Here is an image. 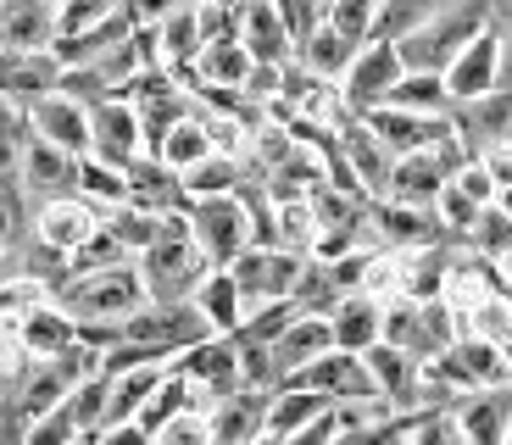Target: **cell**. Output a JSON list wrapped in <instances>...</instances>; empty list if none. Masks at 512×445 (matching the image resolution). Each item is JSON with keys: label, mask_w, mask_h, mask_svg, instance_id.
<instances>
[{"label": "cell", "mask_w": 512, "mask_h": 445, "mask_svg": "<svg viewBox=\"0 0 512 445\" xmlns=\"http://www.w3.org/2000/svg\"><path fill=\"white\" fill-rule=\"evenodd\" d=\"M201 256L195 251V234L184 217H167V229L156 234V245H145V290H151V301H190L195 290H201Z\"/></svg>", "instance_id": "6da1fadb"}, {"label": "cell", "mask_w": 512, "mask_h": 445, "mask_svg": "<svg viewBox=\"0 0 512 445\" xmlns=\"http://www.w3.org/2000/svg\"><path fill=\"white\" fill-rule=\"evenodd\" d=\"M145 295V279L140 273H128L123 262L112 267H90V273H78V279L62 284V306L73 318H128Z\"/></svg>", "instance_id": "7a4b0ae2"}, {"label": "cell", "mask_w": 512, "mask_h": 445, "mask_svg": "<svg viewBox=\"0 0 512 445\" xmlns=\"http://www.w3.org/2000/svg\"><path fill=\"white\" fill-rule=\"evenodd\" d=\"M190 234H195V245L206 251V262H223L229 267L234 256L251 245V217H245V206H240V195H195V206H190Z\"/></svg>", "instance_id": "3957f363"}, {"label": "cell", "mask_w": 512, "mask_h": 445, "mask_svg": "<svg viewBox=\"0 0 512 445\" xmlns=\"http://www.w3.org/2000/svg\"><path fill=\"white\" fill-rule=\"evenodd\" d=\"M229 273L240 284V301H279L301 279V256L284 251V245H245L229 262Z\"/></svg>", "instance_id": "277c9868"}, {"label": "cell", "mask_w": 512, "mask_h": 445, "mask_svg": "<svg viewBox=\"0 0 512 445\" xmlns=\"http://www.w3.org/2000/svg\"><path fill=\"white\" fill-rule=\"evenodd\" d=\"M368 128L379 134L384 145L396 156H407V151H429L435 140H446L451 134V117L446 112H407V106H368Z\"/></svg>", "instance_id": "5b68a950"}, {"label": "cell", "mask_w": 512, "mask_h": 445, "mask_svg": "<svg viewBox=\"0 0 512 445\" xmlns=\"http://www.w3.org/2000/svg\"><path fill=\"white\" fill-rule=\"evenodd\" d=\"M346 106L351 112H368V106H379L384 95H390V84L401 78V51L396 39H373V45H362L357 56H351L346 67Z\"/></svg>", "instance_id": "8992f818"}, {"label": "cell", "mask_w": 512, "mask_h": 445, "mask_svg": "<svg viewBox=\"0 0 512 445\" xmlns=\"http://www.w3.org/2000/svg\"><path fill=\"white\" fill-rule=\"evenodd\" d=\"M56 34H62V17L51 0H0V45L6 51H39V45H56Z\"/></svg>", "instance_id": "52a82bcc"}, {"label": "cell", "mask_w": 512, "mask_h": 445, "mask_svg": "<svg viewBox=\"0 0 512 445\" xmlns=\"http://www.w3.org/2000/svg\"><path fill=\"white\" fill-rule=\"evenodd\" d=\"M451 412H457V429L468 434V440H507V423H512V384H479V390H468L462 401H451Z\"/></svg>", "instance_id": "ba28073f"}, {"label": "cell", "mask_w": 512, "mask_h": 445, "mask_svg": "<svg viewBox=\"0 0 512 445\" xmlns=\"http://www.w3.org/2000/svg\"><path fill=\"white\" fill-rule=\"evenodd\" d=\"M62 84V62L56 51H0V95L12 101H39Z\"/></svg>", "instance_id": "9c48e42d"}, {"label": "cell", "mask_w": 512, "mask_h": 445, "mask_svg": "<svg viewBox=\"0 0 512 445\" xmlns=\"http://www.w3.org/2000/svg\"><path fill=\"white\" fill-rule=\"evenodd\" d=\"M340 145H346V162H351V173H357L362 190H390V173H396V162H390V145L373 134L362 112L340 123Z\"/></svg>", "instance_id": "30bf717a"}, {"label": "cell", "mask_w": 512, "mask_h": 445, "mask_svg": "<svg viewBox=\"0 0 512 445\" xmlns=\"http://www.w3.org/2000/svg\"><path fill=\"white\" fill-rule=\"evenodd\" d=\"M123 178H128V201L134 206H151V212H184L190 206V190H184V178H179V167H167L162 156L156 162H134L123 167Z\"/></svg>", "instance_id": "8fae6325"}, {"label": "cell", "mask_w": 512, "mask_h": 445, "mask_svg": "<svg viewBox=\"0 0 512 445\" xmlns=\"http://www.w3.org/2000/svg\"><path fill=\"white\" fill-rule=\"evenodd\" d=\"M496 67H501V39L485 28V34L468 39V45L457 51V62L446 67L451 101H468V95H485V89H496Z\"/></svg>", "instance_id": "7c38bea8"}, {"label": "cell", "mask_w": 512, "mask_h": 445, "mask_svg": "<svg viewBox=\"0 0 512 445\" xmlns=\"http://www.w3.org/2000/svg\"><path fill=\"white\" fill-rule=\"evenodd\" d=\"M90 145H95L101 162L128 167L134 162V145H140V112L123 106V101H101L90 112Z\"/></svg>", "instance_id": "4fadbf2b"}, {"label": "cell", "mask_w": 512, "mask_h": 445, "mask_svg": "<svg viewBox=\"0 0 512 445\" xmlns=\"http://www.w3.org/2000/svg\"><path fill=\"white\" fill-rule=\"evenodd\" d=\"M240 45L256 62H290V28L273 0H240Z\"/></svg>", "instance_id": "5bb4252c"}, {"label": "cell", "mask_w": 512, "mask_h": 445, "mask_svg": "<svg viewBox=\"0 0 512 445\" xmlns=\"http://www.w3.org/2000/svg\"><path fill=\"white\" fill-rule=\"evenodd\" d=\"M206 434L212 440H256V434H268V390H251V384L229 390L218 401V412H212V423H206Z\"/></svg>", "instance_id": "9a60e30c"}, {"label": "cell", "mask_w": 512, "mask_h": 445, "mask_svg": "<svg viewBox=\"0 0 512 445\" xmlns=\"http://www.w3.org/2000/svg\"><path fill=\"white\" fill-rule=\"evenodd\" d=\"M23 184L34 195H45V201H62V195H73L78 190V162H73V151H62V145H51V140H34L28 145V156H23Z\"/></svg>", "instance_id": "2e32d148"}, {"label": "cell", "mask_w": 512, "mask_h": 445, "mask_svg": "<svg viewBox=\"0 0 512 445\" xmlns=\"http://www.w3.org/2000/svg\"><path fill=\"white\" fill-rule=\"evenodd\" d=\"M440 190H446V167L435 162V145L429 151H407L390 173V195L407 206H435Z\"/></svg>", "instance_id": "e0dca14e"}, {"label": "cell", "mask_w": 512, "mask_h": 445, "mask_svg": "<svg viewBox=\"0 0 512 445\" xmlns=\"http://www.w3.org/2000/svg\"><path fill=\"white\" fill-rule=\"evenodd\" d=\"M34 128H39V140L62 145V151H84L90 145V117L78 112V101H62L56 89L34 101Z\"/></svg>", "instance_id": "ac0fdd59"}, {"label": "cell", "mask_w": 512, "mask_h": 445, "mask_svg": "<svg viewBox=\"0 0 512 445\" xmlns=\"http://www.w3.org/2000/svg\"><path fill=\"white\" fill-rule=\"evenodd\" d=\"M329 329L340 351H368L384 329V312L373 301H362V295H340V306L329 312Z\"/></svg>", "instance_id": "d6986e66"}, {"label": "cell", "mask_w": 512, "mask_h": 445, "mask_svg": "<svg viewBox=\"0 0 512 445\" xmlns=\"http://www.w3.org/2000/svg\"><path fill=\"white\" fill-rule=\"evenodd\" d=\"M379 106H407V112H446V106H451L446 73H407V67H401V78L390 84V95H384Z\"/></svg>", "instance_id": "ffe728a7"}, {"label": "cell", "mask_w": 512, "mask_h": 445, "mask_svg": "<svg viewBox=\"0 0 512 445\" xmlns=\"http://www.w3.org/2000/svg\"><path fill=\"white\" fill-rule=\"evenodd\" d=\"M301 51H307V67H312V73L329 78V73H346V67H351V56H357V39L340 34L334 23H318L307 39H301Z\"/></svg>", "instance_id": "44dd1931"}, {"label": "cell", "mask_w": 512, "mask_h": 445, "mask_svg": "<svg viewBox=\"0 0 512 445\" xmlns=\"http://www.w3.org/2000/svg\"><path fill=\"white\" fill-rule=\"evenodd\" d=\"M195 306L212 318V329H218V334H229L234 323H240V284H234V273H212V279H201Z\"/></svg>", "instance_id": "7402d4cb"}, {"label": "cell", "mask_w": 512, "mask_h": 445, "mask_svg": "<svg viewBox=\"0 0 512 445\" xmlns=\"http://www.w3.org/2000/svg\"><path fill=\"white\" fill-rule=\"evenodd\" d=\"M251 62H256V56L240 45V34H234V39H212V45H201V73L212 78V84H245Z\"/></svg>", "instance_id": "603a6c76"}, {"label": "cell", "mask_w": 512, "mask_h": 445, "mask_svg": "<svg viewBox=\"0 0 512 445\" xmlns=\"http://www.w3.org/2000/svg\"><path fill=\"white\" fill-rule=\"evenodd\" d=\"M206 151H212V128L179 117V123L167 128V140H162V151H156V156H162L167 167H179V173H184V167H195Z\"/></svg>", "instance_id": "cb8c5ba5"}, {"label": "cell", "mask_w": 512, "mask_h": 445, "mask_svg": "<svg viewBox=\"0 0 512 445\" xmlns=\"http://www.w3.org/2000/svg\"><path fill=\"white\" fill-rule=\"evenodd\" d=\"M156 39H162V51L173 56V62H195L201 45H206V39H201V17H195V0L162 17V34H156Z\"/></svg>", "instance_id": "d4e9b609"}, {"label": "cell", "mask_w": 512, "mask_h": 445, "mask_svg": "<svg viewBox=\"0 0 512 445\" xmlns=\"http://www.w3.org/2000/svg\"><path fill=\"white\" fill-rule=\"evenodd\" d=\"M468 245L501 262V256L512 251V212H507V206H501V201H496V206H490V201L479 206V217L468 223Z\"/></svg>", "instance_id": "484cf974"}, {"label": "cell", "mask_w": 512, "mask_h": 445, "mask_svg": "<svg viewBox=\"0 0 512 445\" xmlns=\"http://www.w3.org/2000/svg\"><path fill=\"white\" fill-rule=\"evenodd\" d=\"M240 178H245L240 162H229V156H212V151H206L195 167H184V190H190V201H195V195H229Z\"/></svg>", "instance_id": "4316f807"}, {"label": "cell", "mask_w": 512, "mask_h": 445, "mask_svg": "<svg viewBox=\"0 0 512 445\" xmlns=\"http://www.w3.org/2000/svg\"><path fill=\"white\" fill-rule=\"evenodd\" d=\"M184 407H190V384H184V373H173V379H162L151 390V407H145L140 429L145 434H162V423H173Z\"/></svg>", "instance_id": "83f0119b"}, {"label": "cell", "mask_w": 512, "mask_h": 445, "mask_svg": "<svg viewBox=\"0 0 512 445\" xmlns=\"http://www.w3.org/2000/svg\"><path fill=\"white\" fill-rule=\"evenodd\" d=\"M167 229V212H151V206H123L112 223V234L128 245V251H145V245H156V234Z\"/></svg>", "instance_id": "f1b7e54d"}, {"label": "cell", "mask_w": 512, "mask_h": 445, "mask_svg": "<svg viewBox=\"0 0 512 445\" xmlns=\"http://www.w3.org/2000/svg\"><path fill=\"white\" fill-rule=\"evenodd\" d=\"M78 190L95 195V201H128V178H123V167L95 156V162H78Z\"/></svg>", "instance_id": "f546056e"}, {"label": "cell", "mask_w": 512, "mask_h": 445, "mask_svg": "<svg viewBox=\"0 0 512 445\" xmlns=\"http://www.w3.org/2000/svg\"><path fill=\"white\" fill-rule=\"evenodd\" d=\"M23 334H28V345H34V351H45V356H56L62 345L78 340V329H73L67 318H56V312H34Z\"/></svg>", "instance_id": "4dcf8cb0"}, {"label": "cell", "mask_w": 512, "mask_h": 445, "mask_svg": "<svg viewBox=\"0 0 512 445\" xmlns=\"http://www.w3.org/2000/svg\"><path fill=\"white\" fill-rule=\"evenodd\" d=\"M479 206H485V201H474V195H468V190L457 184V178H446V190H440L435 212L446 217V229H462V234H468V223L479 217Z\"/></svg>", "instance_id": "1f68e13d"}, {"label": "cell", "mask_w": 512, "mask_h": 445, "mask_svg": "<svg viewBox=\"0 0 512 445\" xmlns=\"http://www.w3.org/2000/svg\"><path fill=\"white\" fill-rule=\"evenodd\" d=\"M90 217H78V212H62V206H51V217H45V240L51 245H78V240H90Z\"/></svg>", "instance_id": "d6a6232c"}, {"label": "cell", "mask_w": 512, "mask_h": 445, "mask_svg": "<svg viewBox=\"0 0 512 445\" xmlns=\"http://www.w3.org/2000/svg\"><path fill=\"white\" fill-rule=\"evenodd\" d=\"M17 151H23V117H12L0 106V178L17 173Z\"/></svg>", "instance_id": "836d02e7"}, {"label": "cell", "mask_w": 512, "mask_h": 445, "mask_svg": "<svg viewBox=\"0 0 512 445\" xmlns=\"http://www.w3.org/2000/svg\"><path fill=\"white\" fill-rule=\"evenodd\" d=\"M479 162H485L490 178H496V190H507V184H512V140H507V145H490Z\"/></svg>", "instance_id": "e575fe53"}, {"label": "cell", "mask_w": 512, "mask_h": 445, "mask_svg": "<svg viewBox=\"0 0 512 445\" xmlns=\"http://www.w3.org/2000/svg\"><path fill=\"white\" fill-rule=\"evenodd\" d=\"M496 39H501V67H496V84H501V89H512V17L496 28Z\"/></svg>", "instance_id": "d590c367"}, {"label": "cell", "mask_w": 512, "mask_h": 445, "mask_svg": "<svg viewBox=\"0 0 512 445\" xmlns=\"http://www.w3.org/2000/svg\"><path fill=\"white\" fill-rule=\"evenodd\" d=\"M179 6H190V0H134L140 23H162V17H167V12H179Z\"/></svg>", "instance_id": "8d00e7d4"}, {"label": "cell", "mask_w": 512, "mask_h": 445, "mask_svg": "<svg viewBox=\"0 0 512 445\" xmlns=\"http://www.w3.org/2000/svg\"><path fill=\"white\" fill-rule=\"evenodd\" d=\"M162 434H167V440H201V423H162Z\"/></svg>", "instance_id": "74e56055"}, {"label": "cell", "mask_w": 512, "mask_h": 445, "mask_svg": "<svg viewBox=\"0 0 512 445\" xmlns=\"http://www.w3.org/2000/svg\"><path fill=\"white\" fill-rule=\"evenodd\" d=\"M501 356H507V384H512V334L501 340Z\"/></svg>", "instance_id": "f35d334b"}, {"label": "cell", "mask_w": 512, "mask_h": 445, "mask_svg": "<svg viewBox=\"0 0 512 445\" xmlns=\"http://www.w3.org/2000/svg\"><path fill=\"white\" fill-rule=\"evenodd\" d=\"M501 206H507V212H512V184H507V190H501Z\"/></svg>", "instance_id": "ab89813d"}]
</instances>
